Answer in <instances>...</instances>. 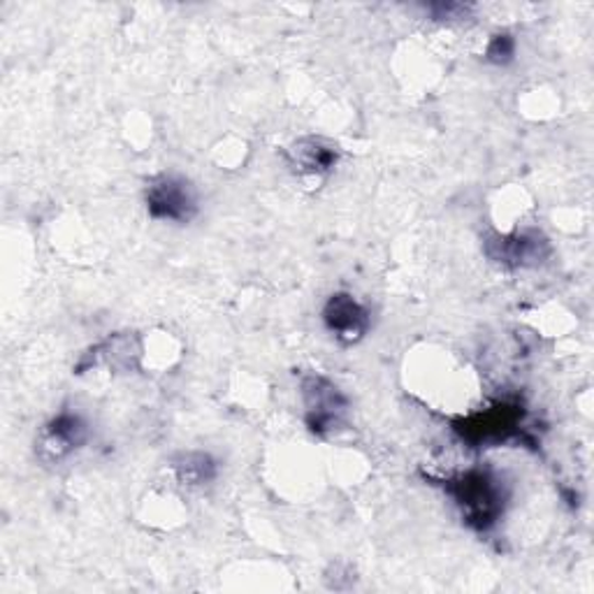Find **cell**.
Segmentation results:
<instances>
[{
	"mask_svg": "<svg viewBox=\"0 0 594 594\" xmlns=\"http://www.w3.org/2000/svg\"><path fill=\"white\" fill-rule=\"evenodd\" d=\"M453 497L463 509L469 525L478 529H488L502 513L504 494L500 484L486 471H469L459 476L449 486Z\"/></svg>",
	"mask_w": 594,
	"mask_h": 594,
	"instance_id": "obj_1",
	"label": "cell"
},
{
	"mask_svg": "<svg viewBox=\"0 0 594 594\" xmlns=\"http://www.w3.org/2000/svg\"><path fill=\"white\" fill-rule=\"evenodd\" d=\"M147 209L153 219L184 223L198 212V196L186 179L165 175L149 184Z\"/></svg>",
	"mask_w": 594,
	"mask_h": 594,
	"instance_id": "obj_2",
	"label": "cell"
},
{
	"mask_svg": "<svg viewBox=\"0 0 594 594\" xmlns=\"http://www.w3.org/2000/svg\"><path fill=\"white\" fill-rule=\"evenodd\" d=\"M302 397L306 407V423L318 434L339 426L343 411H347V397L323 376H306L302 383Z\"/></svg>",
	"mask_w": 594,
	"mask_h": 594,
	"instance_id": "obj_3",
	"label": "cell"
},
{
	"mask_svg": "<svg viewBox=\"0 0 594 594\" xmlns=\"http://www.w3.org/2000/svg\"><path fill=\"white\" fill-rule=\"evenodd\" d=\"M323 321L341 343H356L370 330V314L353 295L337 293L323 310Z\"/></svg>",
	"mask_w": 594,
	"mask_h": 594,
	"instance_id": "obj_4",
	"label": "cell"
},
{
	"mask_svg": "<svg viewBox=\"0 0 594 594\" xmlns=\"http://www.w3.org/2000/svg\"><path fill=\"white\" fill-rule=\"evenodd\" d=\"M86 442V426L72 414L54 418L43 434V451L49 459H61Z\"/></svg>",
	"mask_w": 594,
	"mask_h": 594,
	"instance_id": "obj_5",
	"label": "cell"
},
{
	"mask_svg": "<svg viewBox=\"0 0 594 594\" xmlns=\"http://www.w3.org/2000/svg\"><path fill=\"white\" fill-rule=\"evenodd\" d=\"M291 159L302 172L318 175V172H328L337 165V149L323 140L306 138L293 144Z\"/></svg>",
	"mask_w": 594,
	"mask_h": 594,
	"instance_id": "obj_6",
	"label": "cell"
},
{
	"mask_svg": "<svg viewBox=\"0 0 594 594\" xmlns=\"http://www.w3.org/2000/svg\"><path fill=\"white\" fill-rule=\"evenodd\" d=\"M541 246H546V242H541L539 235H515L500 240V254H492V258L500 263L525 265L527 260L541 258Z\"/></svg>",
	"mask_w": 594,
	"mask_h": 594,
	"instance_id": "obj_7",
	"label": "cell"
},
{
	"mask_svg": "<svg viewBox=\"0 0 594 594\" xmlns=\"http://www.w3.org/2000/svg\"><path fill=\"white\" fill-rule=\"evenodd\" d=\"M179 478L188 486H200L214 478V463L205 453H184L175 463Z\"/></svg>",
	"mask_w": 594,
	"mask_h": 594,
	"instance_id": "obj_8",
	"label": "cell"
},
{
	"mask_svg": "<svg viewBox=\"0 0 594 594\" xmlns=\"http://www.w3.org/2000/svg\"><path fill=\"white\" fill-rule=\"evenodd\" d=\"M488 56H490V61L494 63H506L511 56H513V40L509 35H497L490 49H488Z\"/></svg>",
	"mask_w": 594,
	"mask_h": 594,
	"instance_id": "obj_9",
	"label": "cell"
}]
</instances>
